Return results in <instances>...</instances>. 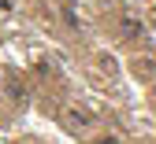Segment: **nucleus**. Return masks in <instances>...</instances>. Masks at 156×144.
Here are the masks:
<instances>
[{
	"instance_id": "f257e3e1",
	"label": "nucleus",
	"mask_w": 156,
	"mask_h": 144,
	"mask_svg": "<svg viewBox=\"0 0 156 144\" xmlns=\"http://www.w3.org/2000/svg\"><path fill=\"white\" fill-rule=\"evenodd\" d=\"M93 122H97V118H93L89 111H82V107H71V111H67V126H71L74 133H82V129H89Z\"/></svg>"
},
{
	"instance_id": "f03ea898",
	"label": "nucleus",
	"mask_w": 156,
	"mask_h": 144,
	"mask_svg": "<svg viewBox=\"0 0 156 144\" xmlns=\"http://www.w3.org/2000/svg\"><path fill=\"white\" fill-rule=\"evenodd\" d=\"M8 96L15 104H26L30 100V89H26V81H19V74H8Z\"/></svg>"
},
{
	"instance_id": "7ed1b4c3",
	"label": "nucleus",
	"mask_w": 156,
	"mask_h": 144,
	"mask_svg": "<svg viewBox=\"0 0 156 144\" xmlns=\"http://www.w3.org/2000/svg\"><path fill=\"white\" fill-rule=\"evenodd\" d=\"M119 26H123L126 37H141V33H145V22H141V18H134V15H123V18H119Z\"/></svg>"
},
{
	"instance_id": "20e7f679",
	"label": "nucleus",
	"mask_w": 156,
	"mask_h": 144,
	"mask_svg": "<svg viewBox=\"0 0 156 144\" xmlns=\"http://www.w3.org/2000/svg\"><path fill=\"white\" fill-rule=\"evenodd\" d=\"M63 22H67L71 30H78V26H82V22H78V15H74V8H71V4H63Z\"/></svg>"
},
{
	"instance_id": "39448f33",
	"label": "nucleus",
	"mask_w": 156,
	"mask_h": 144,
	"mask_svg": "<svg viewBox=\"0 0 156 144\" xmlns=\"http://www.w3.org/2000/svg\"><path fill=\"white\" fill-rule=\"evenodd\" d=\"M15 11V4H11V0H0V15H11Z\"/></svg>"
},
{
	"instance_id": "423d86ee",
	"label": "nucleus",
	"mask_w": 156,
	"mask_h": 144,
	"mask_svg": "<svg viewBox=\"0 0 156 144\" xmlns=\"http://www.w3.org/2000/svg\"><path fill=\"white\" fill-rule=\"evenodd\" d=\"M97 144H119V140H115V137H101V140H97Z\"/></svg>"
}]
</instances>
